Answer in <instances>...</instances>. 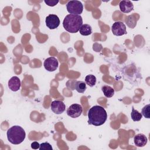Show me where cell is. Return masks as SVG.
Returning <instances> with one entry per match:
<instances>
[{"label": "cell", "mask_w": 150, "mask_h": 150, "mask_svg": "<svg viewBox=\"0 0 150 150\" xmlns=\"http://www.w3.org/2000/svg\"><path fill=\"white\" fill-rule=\"evenodd\" d=\"M6 135L9 142L14 145L22 143L26 137L25 130L19 125H14L9 128L7 131Z\"/></svg>", "instance_id": "3957f363"}, {"label": "cell", "mask_w": 150, "mask_h": 150, "mask_svg": "<svg viewBox=\"0 0 150 150\" xmlns=\"http://www.w3.org/2000/svg\"><path fill=\"white\" fill-rule=\"evenodd\" d=\"M52 111L56 114H61L66 109L64 103L60 100H54L50 104Z\"/></svg>", "instance_id": "9c48e42d"}, {"label": "cell", "mask_w": 150, "mask_h": 150, "mask_svg": "<svg viewBox=\"0 0 150 150\" xmlns=\"http://www.w3.org/2000/svg\"><path fill=\"white\" fill-rule=\"evenodd\" d=\"M45 69L49 71H55L59 66V62L56 58L54 57H50L47 58L43 63Z\"/></svg>", "instance_id": "ba28073f"}, {"label": "cell", "mask_w": 150, "mask_h": 150, "mask_svg": "<svg viewBox=\"0 0 150 150\" xmlns=\"http://www.w3.org/2000/svg\"><path fill=\"white\" fill-rule=\"evenodd\" d=\"M149 110H150V105L149 104L146 105L142 109V111H141L142 115L146 118H150Z\"/></svg>", "instance_id": "ac0fdd59"}, {"label": "cell", "mask_w": 150, "mask_h": 150, "mask_svg": "<svg viewBox=\"0 0 150 150\" xmlns=\"http://www.w3.org/2000/svg\"><path fill=\"white\" fill-rule=\"evenodd\" d=\"M96 77L93 74H89L86 76L85 82L86 84L90 87H93L96 83Z\"/></svg>", "instance_id": "2e32d148"}, {"label": "cell", "mask_w": 150, "mask_h": 150, "mask_svg": "<svg viewBox=\"0 0 150 150\" xmlns=\"http://www.w3.org/2000/svg\"><path fill=\"white\" fill-rule=\"evenodd\" d=\"M120 11L125 13H129L134 9V5L131 1L128 0H123L120 1L119 4Z\"/></svg>", "instance_id": "8fae6325"}, {"label": "cell", "mask_w": 150, "mask_h": 150, "mask_svg": "<svg viewBox=\"0 0 150 150\" xmlns=\"http://www.w3.org/2000/svg\"><path fill=\"white\" fill-rule=\"evenodd\" d=\"M79 32L83 36H88L92 33V28L88 24H83L79 29Z\"/></svg>", "instance_id": "5bb4252c"}, {"label": "cell", "mask_w": 150, "mask_h": 150, "mask_svg": "<svg viewBox=\"0 0 150 150\" xmlns=\"http://www.w3.org/2000/svg\"><path fill=\"white\" fill-rule=\"evenodd\" d=\"M102 91L104 96L107 98L112 97L114 94V90L110 86L107 85H104L101 88Z\"/></svg>", "instance_id": "9a60e30c"}, {"label": "cell", "mask_w": 150, "mask_h": 150, "mask_svg": "<svg viewBox=\"0 0 150 150\" xmlns=\"http://www.w3.org/2000/svg\"><path fill=\"white\" fill-rule=\"evenodd\" d=\"M40 150H52L53 148L49 142H43L40 144Z\"/></svg>", "instance_id": "d6986e66"}, {"label": "cell", "mask_w": 150, "mask_h": 150, "mask_svg": "<svg viewBox=\"0 0 150 150\" xmlns=\"http://www.w3.org/2000/svg\"><path fill=\"white\" fill-rule=\"evenodd\" d=\"M60 19L59 17L54 14H50L45 20L46 25L50 29H55L60 25Z\"/></svg>", "instance_id": "8992f818"}, {"label": "cell", "mask_w": 150, "mask_h": 150, "mask_svg": "<svg viewBox=\"0 0 150 150\" xmlns=\"http://www.w3.org/2000/svg\"><path fill=\"white\" fill-rule=\"evenodd\" d=\"M74 87L75 90L80 93H83L86 91L87 87H86V84L83 81H76L74 82Z\"/></svg>", "instance_id": "4fadbf2b"}, {"label": "cell", "mask_w": 150, "mask_h": 150, "mask_svg": "<svg viewBox=\"0 0 150 150\" xmlns=\"http://www.w3.org/2000/svg\"><path fill=\"white\" fill-rule=\"evenodd\" d=\"M39 147H40V144L38 142H36V141L33 142L31 144V148L32 149H39Z\"/></svg>", "instance_id": "44dd1931"}, {"label": "cell", "mask_w": 150, "mask_h": 150, "mask_svg": "<svg viewBox=\"0 0 150 150\" xmlns=\"http://www.w3.org/2000/svg\"><path fill=\"white\" fill-rule=\"evenodd\" d=\"M131 117L134 121H139L142 117V115L139 111L135 110L134 108L132 107V111L131 113Z\"/></svg>", "instance_id": "e0dca14e"}, {"label": "cell", "mask_w": 150, "mask_h": 150, "mask_svg": "<svg viewBox=\"0 0 150 150\" xmlns=\"http://www.w3.org/2000/svg\"><path fill=\"white\" fill-rule=\"evenodd\" d=\"M8 87L12 91H18L21 86L20 79L17 76H13L11 77L8 81Z\"/></svg>", "instance_id": "30bf717a"}, {"label": "cell", "mask_w": 150, "mask_h": 150, "mask_svg": "<svg viewBox=\"0 0 150 150\" xmlns=\"http://www.w3.org/2000/svg\"><path fill=\"white\" fill-rule=\"evenodd\" d=\"M44 2L47 5L49 6H54L56 5H57L59 1L57 0H47L45 1Z\"/></svg>", "instance_id": "ffe728a7"}, {"label": "cell", "mask_w": 150, "mask_h": 150, "mask_svg": "<svg viewBox=\"0 0 150 150\" xmlns=\"http://www.w3.org/2000/svg\"><path fill=\"white\" fill-rule=\"evenodd\" d=\"M82 112L83 108L78 104H71L67 110V114L73 118H76L80 116Z\"/></svg>", "instance_id": "52a82bcc"}, {"label": "cell", "mask_w": 150, "mask_h": 150, "mask_svg": "<svg viewBox=\"0 0 150 150\" xmlns=\"http://www.w3.org/2000/svg\"><path fill=\"white\" fill-rule=\"evenodd\" d=\"M83 25V19L80 15L69 14L63 22V26L69 33H77Z\"/></svg>", "instance_id": "7a4b0ae2"}, {"label": "cell", "mask_w": 150, "mask_h": 150, "mask_svg": "<svg viewBox=\"0 0 150 150\" xmlns=\"http://www.w3.org/2000/svg\"><path fill=\"white\" fill-rule=\"evenodd\" d=\"M66 8L70 14L80 15L83 11V5L79 1H70L66 4Z\"/></svg>", "instance_id": "277c9868"}, {"label": "cell", "mask_w": 150, "mask_h": 150, "mask_svg": "<svg viewBox=\"0 0 150 150\" xmlns=\"http://www.w3.org/2000/svg\"><path fill=\"white\" fill-rule=\"evenodd\" d=\"M88 123L94 126H100L105 123L107 119L105 110L100 105L93 106L88 111Z\"/></svg>", "instance_id": "6da1fadb"}, {"label": "cell", "mask_w": 150, "mask_h": 150, "mask_svg": "<svg viewBox=\"0 0 150 150\" xmlns=\"http://www.w3.org/2000/svg\"><path fill=\"white\" fill-rule=\"evenodd\" d=\"M148 139L146 137L142 134H138L134 137V142L135 145L138 147H143L147 144Z\"/></svg>", "instance_id": "7c38bea8"}, {"label": "cell", "mask_w": 150, "mask_h": 150, "mask_svg": "<svg viewBox=\"0 0 150 150\" xmlns=\"http://www.w3.org/2000/svg\"><path fill=\"white\" fill-rule=\"evenodd\" d=\"M111 31L114 35L120 36L127 34L126 26L125 24L120 21L114 22L111 26Z\"/></svg>", "instance_id": "5b68a950"}]
</instances>
